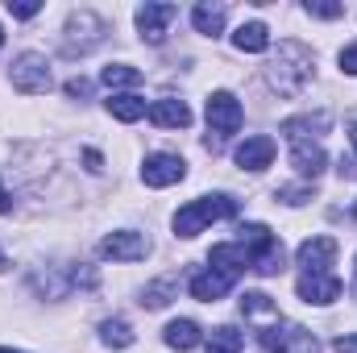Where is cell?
<instances>
[{
  "instance_id": "1",
  "label": "cell",
  "mask_w": 357,
  "mask_h": 353,
  "mask_svg": "<svg viewBox=\"0 0 357 353\" xmlns=\"http://www.w3.org/2000/svg\"><path fill=\"white\" fill-rule=\"evenodd\" d=\"M312 71H316V59L303 42H278V54L266 67V80L278 96H299L312 84Z\"/></svg>"
},
{
  "instance_id": "2",
  "label": "cell",
  "mask_w": 357,
  "mask_h": 353,
  "mask_svg": "<svg viewBox=\"0 0 357 353\" xmlns=\"http://www.w3.org/2000/svg\"><path fill=\"white\" fill-rule=\"evenodd\" d=\"M237 216V200L233 195H204V200H191L175 212V233L178 237H195L204 233L212 220H229Z\"/></svg>"
},
{
  "instance_id": "3",
  "label": "cell",
  "mask_w": 357,
  "mask_h": 353,
  "mask_svg": "<svg viewBox=\"0 0 357 353\" xmlns=\"http://www.w3.org/2000/svg\"><path fill=\"white\" fill-rule=\"evenodd\" d=\"M208 150H220L225 146V137H233L237 129H241V121H245V112H241V104H237V96L233 91H212L208 96Z\"/></svg>"
},
{
  "instance_id": "4",
  "label": "cell",
  "mask_w": 357,
  "mask_h": 353,
  "mask_svg": "<svg viewBox=\"0 0 357 353\" xmlns=\"http://www.w3.org/2000/svg\"><path fill=\"white\" fill-rule=\"evenodd\" d=\"M241 250L250 254V262L258 274H278L282 270V246L266 225H245L241 229Z\"/></svg>"
},
{
  "instance_id": "5",
  "label": "cell",
  "mask_w": 357,
  "mask_h": 353,
  "mask_svg": "<svg viewBox=\"0 0 357 353\" xmlns=\"http://www.w3.org/2000/svg\"><path fill=\"white\" fill-rule=\"evenodd\" d=\"M258 345L266 353H316V337L291 320H278V324L258 329Z\"/></svg>"
},
{
  "instance_id": "6",
  "label": "cell",
  "mask_w": 357,
  "mask_h": 353,
  "mask_svg": "<svg viewBox=\"0 0 357 353\" xmlns=\"http://www.w3.org/2000/svg\"><path fill=\"white\" fill-rule=\"evenodd\" d=\"M104 33H108V25H104L96 13L79 8V13H71V21H67L63 50H67V54H88L91 46H100V42H104Z\"/></svg>"
},
{
  "instance_id": "7",
  "label": "cell",
  "mask_w": 357,
  "mask_h": 353,
  "mask_svg": "<svg viewBox=\"0 0 357 353\" xmlns=\"http://www.w3.org/2000/svg\"><path fill=\"white\" fill-rule=\"evenodd\" d=\"M50 63L42 59V54H21L17 63H13V88L25 91V96H38V91H50Z\"/></svg>"
},
{
  "instance_id": "8",
  "label": "cell",
  "mask_w": 357,
  "mask_h": 353,
  "mask_svg": "<svg viewBox=\"0 0 357 353\" xmlns=\"http://www.w3.org/2000/svg\"><path fill=\"white\" fill-rule=\"evenodd\" d=\"M100 254L112 258V262H137V258L150 254V241L142 233H133V229H116V233H108L100 241Z\"/></svg>"
},
{
  "instance_id": "9",
  "label": "cell",
  "mask_w": 357,
  "mask_h": 353,
  "mask_svg": "<svg viewBox=\"0 0 357 353\" xmlns=\"http://www.w3.org/2000/svg\"><path fill=\"white\" fill-rule=\"evenodd\" d=\"M295 291H299V299L303 303H333V299H341V278L333 274V270H324V274H299V283H295Z\"/></svg>"
},
{
  "instance_id": "10",
  "label": "cell",
  "mask_w": 357,
  "mask_h": 353,
  "mask_svg": "<svg viewBox=\"0 0 357 353\" xmlns=\"http://www.w3.org/2000/svg\"><path fill=\"white\" fill-rule=\"evenodd\" d=\"M183 175H187V163H183L178 154H150V158L142 163L146 187H171V183H178Z\"/></svg>"
},
{
  "instance_id": "11",
  "label": "cell",
  "mask_w": 357,
  "mask_h": 353,
  "mask_svg": "<svg viewBox=\"0 0 357 353\" xmlns=\"http://www.w3.org/2000/svg\"><path fill=\"white\" fill-rule=\"evenodd\" d=\"M175 17H178L175 4H142V8H137V29H142L146 42L158 46V42L167 38V25H171Z\"/></svg>"
},
{
  "instance_id": "12",
  "label": "cell",
  "mask_w": 357,
  "mask_h": 353,
  "mask_svg": "<svg viewBox=\"0 0 357 353\" xmlns=\"http://www.w3.org/2000/svg\"><path fill=\"white\" fill-rule=\"evenodd\" d=\"M337 258V241L333 237H307L299 250H295V262L303 266L307 274H324Z\"/></svg>"
},
{
  "instance_id": "13",
  "label": "cell",
  "mask_w": 357,
  "mask_h": 353,
  "mask_svg": "<svg viewBox=\"0 0 357 353\" xmlns=\"http://www.w3.org/2000/svg\"><path fill=\"white\" fill-rule=\"evenodd\" d=\"M233 274H225V270H199V274H191V295L199 299V303H216V299H225L229 291H233Z\"/></svg>"
},
{
  "instance_id": "14",
  "label": "cell",
  "mask_w": 357,
  "mask_h": 353,
  "mask_svg": "<svg viewBox=\"0 0 357 353\" xmlns=\"http://www.w3.org/2000/svg\"><path fill=\"white\" fill-rule=\"evenodd\" d=\"M274 137L266 133H258V137H245L241 146H237V167L241 171H266L270 163H274Z\"/></svg>"
},
{
  "instance_id": "15",
  "label": "cell",
  "mask_w": 357,
  "mask_h": 353,
  "mask_svg": "<svg viewBox=\"0 0 357 353\" xmlns=\"http://www.w3.org/2000/svg\"><path fill=\"white\" fill-rule=\"evenodd\" d=\"M328 125H333V117L320 108V112H303V117L282 121V133H287V137H291V146H295V142H312V137H320Z\"/></svg>"
},
{
  "instance_id": "16",
  "label": "cell",
  "mask_w": 357,
  "mask_h": 353,
  "mask_svg": "<svg viewBox=\"0 0 357 353\" xmlns=\"http://www.w3.org/2000/svg\"><path fill=\"white\" fill-rule=\"evenodd\" d=\"M150 121L158 129H187L191 125V108L183 100H175V96H162V100L150 104Z\"/></svg>"
},
{
  "instance_id": "17",
  "label": "cell",
  "mask_w": 357,
  "mask_h": 353,
  "mask_svg": "<svg viewBox=\"0 0 357 353\" xmlns=\"http://www.w3.org/2000/svg\"><path fill=\"white\" fill-rule=\"evenodd\" d=\"M291 167H295L303 179H316L324 167H328V154H324L316 142H295V146H291Z\"/></svg>"
},
{
  "instance_id": "18",
  "label": "cell",
  "mask_w": 357,
  "mask_h": 353,
  "mask_svg": "<svg viewBox=\"0 0 357 353\" xmlns=\"http://www.w3.org/2000/svg\"><path fill=\"white\" fill-rule=\"evenodd\" d=\"M208 262L216 266V270H225V274H241V270H254L250 262V254L241 250V246H212V254H208Z\"/></svg>"
},
{
  "instance_id": "19",
  "label": "cell",
  "mask_w": 357,
  "mask_h": 353,
  "mask_svg": "<svg viewBox=\"0 0 357 353\" xmlns=\"http://www.w3.org/2000/svg\"><path fill=\"white\" fill-rule=\"evenodd\" d=\"M233 46H237L241 54H262V50H270V29L262 21H245V25L233 33Z\"/></svg>"
},
{
  "instance_id": "20",
  "label": "cell",
  "mask_w": 357,
  "mask_h": 353,
  "mask_svg": "<svg viewBox=\"0 0 357 353\" xmlns=\"http://www.w3.org/2000/svg\"><path fill=\"white\" fill-rule=\"evenodd\" d=\"M204 341V333H199V324L195 320H171L167 324V345L178 353H187V350H195Z\"/></svg>"
},
{
  "instance_id": "21",
  "label": "cell",
  "mask_w": 357,
  "mask_h": 353,
  "mask_svg": "<svg viewBox=\"0 0 357 353\" xmlns=\"http://www.w3.org/2000/svg\"><path fill=\"white\" fill-rule=\"evenodd\" d=\"M191 21H195L199 33L216 38V33L225 29V4H195V8H191Z\"/></svg>"
},
{
  "instance_id": "22",
  "label": "cell",
  "mask_w": 357,
  "mask_h": 353,
  "mask_svg": "<svg viewBox=\"0 0 357 353\" xmlns=\"http://www.w3.org/2000/svg\"><path fill=\"white\" fill-rule=\"evenodd\" d=\"M108 112H112L116 121L133 125V121L146 117V100H142V96H112V100H108Z\"/></svg>"
},
{
  "instance_id": "23",
  "label": "cell",
  "mask_w": 357,
  "mask_h": 353,
  "mask_svg": "<svg viewBox=\"0 0 357 353\" xmlns=\"http://www.w3.org/2000/svg\"><path fill=\"white\" fill-rule=\"evenodd\" d=\"M245 350V337L233 329V324H220L212 337H208V353H241Z\"/></svg>"
},
{
  "instance_id": "24",
  "label": "cell",
  "mask_w": 357,
  "mask_h": 353,
  "mask_svg": "<svg viewBox=\"0 0 357 353\" xmlns=\"http://www.w3.org/2000/svg\"><path fill=\"white\" fill-rule=\"evenodd\" d=\"M175 291H178V274H167V278H158V283H150V287H146L142 303H146V308H167Z\"/></svg>"
},
{
  "instance_id": "25",
  "label": "cell",
  "mask_w": 357,
  "mask_h": 353,
  "mask_svg": "<svg viewBox=\"0 0 357 353\" xmlns=\"http://www.w3.org/2000/svg\"><path fill=\"white\" fill-rule=\"evenodd\" d=\"M104 88H137L142 84V71L137 67H129V63H112V67H104Z\"/></svg>"
},
{
  "instance_id": "26",
  "label": "cell",
  "mask_w": 357,
  "mask_h": 353,
  "mask_svg": "<svg viewBox=\"0 0 357 353\" xmlns=\"http://www.w3.org/2000/svg\"><path fill=\"white\" fill-rule=\"evenodd\" d=\"M100 341L112 345V350H129V345H133V329H129V320H104V324H100Z\"/></svg>"
},
{
  "instance_id": "27",
  "label": "cell",
  "mask_w": 357,
  "mask_h": 353,
  "mask_svg": "<svg viewBox=\"0 0 357 353\" xmlns=\"http://www.w3.org/2000/svg\"><path fill=\"white\" fill-rule=\"evenodd\" d=\"M241 312L245 316H278V303L270 299L266 291H245L241 295Z\"/></svg>"
},
{
  "instance_id": "28",
  "label": "cell",
  "mask_w": 357,
  "mask_h": 353,
  "mask_svg": "<svg viewBox=\"0 0 357 353\" xmlns=\"http://www.w3.org/2000/svg\"><path fill=\"white\" fill-rule=\"evenodd\" d=\"M312 17H324V21H333V17H345V4H320V0H307L303 4Z\"/></svg>"
},
{
  "instance_id": "29",
  "label": "cell",
  "mask_w": 357,
  "mask_h": 353,
  "mask_svg": "<svg viewBox=\"0 0 357 353\" xmlns=\"http://www.w3.org/2000/svg\"><path fill=\"white\" fill-rule=\"evenodd\" d=\"M312 195H316L312 187H278V200L282 204H307Z\"/></svg>"
},
{
  "instance_id": "30",
  "label": "cell",
  "mask_w": 357,
  "mask_h": 353,
  "mask_svg": "<svg viewBox=\"0 0 357 353\" xmlns=\"http://www.w3.org/2000/svg\"><path fill=\"white\" fill-rule=\"evenodd\" d=\"M8 13L25 21V17H38V13H42V4H38V0H8Z\"/></svg>"
},
{
  "instance_id": "31",
  "label": "cell",
  "mask_w": 357,
  "mask_h": 353,
  "mask_svg": "<svg viewBox=\"0 0 357 353\" xmlns=\"http://www.w3.org/2000/svg\"><path fill=\"white\" fill-rule=\"evenodd\" d=\"M341 71H345V75H357V42L341 50Z\"/></svg>"
},
{
  "instance_id": "32",
  "label": "cell",
  "mask_w": 357,
  "mask_h": 353,
  "mask_svg": "<svg viewBox=\"0 0 357 353\" xmlns=\"http://www.w3.org/2000/svg\"><path fill=\"white\" fill-rule=\"evenodd\" d=\"M67 96H71V100H88L91 84H88V80H67Z\"/></svg>"
},
{
  "instance_id": "33",
  "label": "cell",
  "mask_w": 357,
  "mask_h": 353,
  "mask_svg": "<svg viewBox=\"0 0 357 353\" xmlns=\"http://www.w3.org/2000/svg\"><path fill=\"white\" fill-rule=\"evenodd\" d=\"M345 179H357V158H341V167H337Z\"/></svg>"
},
{
  "instance_id": "34",
  "label": "cell",
  "mask_w": 357,
  "mask_h": 353,
  "mask_svg": "<svg viewBox=\"0 0 357 353\" xmlns=\"http://www.w3.org/2000/svg\"><path fill=\"white\" fill-rule=\"evenodd\" d=\"M84 158H88V171H100V154H96V150H88Z\"/></svg>"
},
{
  "instance_id": "35",
  "label": "cell",
  "mask_w": 357,
  "mask_h": 353,
  "mask_svg": "<svg viewBox=\"0 0 357 353\" xmlns=\"http://www.w3.org/2000/svg\"><path fill=\"white\" fill-rule=\"evenodd\" d=\"M0 212H13V200H8V191L0 187Z\"/></svg>"
},
{
  "instance_id": "36",
  "label": "cell",
  "mask_w": 357,
  "mask_h": 353,
  "mask_svg": "<svg viewBox=\"0 0 357 353\" xmlns=\"http://www.w3.org/2000/svg\"><path fill=\"white\" fill-rule=\"evenodd\" d=\"M349 142H354V150H357V125H354V129H349Z\"/></svg>"
},
{
  "instance_id": "37",
  "label": "cell",
  "mask_w": 357,
  "mask_h": 353,
  "mask_svg": "<svg viewBox=\"0 0 357 353\" xmlns=\"http://www.w3.org/2000/svg\"><path fill=\"white\" fill-rule=\"evenodd\" d=\"M4 266H8V258H4V250H0V270H4Z\"/></svg>"
},
{
  "instance_id": "38",
  "label": "cell",
  "mask_w": 357,
  "mask_h": 353,
  "mask_svg": "<svg viewBox=\"0 0 357 353\" xmlns=\"http://www.w3.org/2000/svg\"><path fill=\"white\" fill-rule=\"evenodd\" d=\"M0 353H21V350H0Z\"/></svg>"
},
{
  "instance_id": "39",
  "label": "cell",
  "mask_w": 357,
  "mask_h": 353,
  "mask_svg": "<svg viewBox=\"0 0 357 353\" xmlns=\"http://www.w3.org/2000/svg\"><path fill=\"white\" fill-rule=\"evenodd\" d=\"M354 291H357V274H354Z\"/></svg>"
},
{
  "instance_id": "40",
  "label": "cell",
  "mask_w": 357,
  "mask_h": 353,
  "mask_svg": "<svg viewBox=\"0 0 357 353\" xmlns=\"http://www.w3.org/2000/svg\"><path fill=\"white\" fill-rule=\"evenodd\" d=\"M0 46H4V33H0Z\"/></svg>"
},
{
  "instance_id": "41",
  "label": "cell",
  "mask_w": 357,
  "mask_h": 353,
  "mask_svg": "<svg viewBox=\"0 0 357 353\" xmlns=\"http://www.w3.org/2000/svg\"><path fill=\"white\" fill-rule=\"evenodd\" d=\"M354 212H357V208H354Z\"/></svg>"
}]
</instances>
